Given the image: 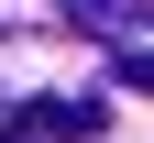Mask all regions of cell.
<instances>
[{
    "instance_id": "obj_1",
    "label": "cell",
    "mask_w": 154,
    "mask_h": 143,
    "mask_svg": "<svg viewBox=\"0 0 154 143\" xmlns=\"http://www.w3.org/2000/svg\"><path fill=\"white\" fill-rule=\"evenodd\" d=\"M11 121H22V132H55V143H99L110 132L99 99H33V110H11Z\"/></svg>"
},
{
    "instance_id": "obj_2",
    "label": "cell",
    "mask_w": 154,
    "mask_h": 143,
    "mask_svg": "<svg viewBox=\"0 0 154 143\" xmlns=\"http://www.w3.org/2000/svg\"><path fill=\"white\" fill-rule=\"evenodd\" d=\"M110 77H121V88H143V99H154V44H110Z\"/></svg>"
},
{
    "instance_id": "obj_3",
    "label": "cell",
    "mask_w": 154,
    "mask_h": 143,
    "mask_svg": "<svg viewBox=\"0 0 154 143\" xmlns=\"http://www.w3.org/2000/svg\"><path fill=\"white\" fill-rule=\"evenodd\" d=\"M110 22H143V33H154V0H110Z\"/></svg>"
},
{
    "instance_id": "obj_4",
    "label": "cell",
    "mask_w": 154,
    "mask_h": 143,
    "mask_svg": "<svg viewBox=\"0 0 154 143\" xmlns=\"http://www.w3.org/2000/svg\"><path fill=\"white\" fill-rule=\"evenodd\" d=\"M66 11H77V22H88V33H110V0H66Z\"/></svg>"
},
{
    "instance_id": "obj_5",
    "label": "cell",
    "mask_w": 154,
    "mask_h": 143,
    "mask_svg": "<svg viewBox=\"0 0 154 143\" xmlns=\"http://www.w3.org/2000/svg\"><path fill=\"white\" fill-rule=\"evenodd\" d=\"M0 143H22V121H0Z\"/></svg>"
}]
</instances>
